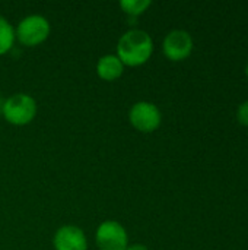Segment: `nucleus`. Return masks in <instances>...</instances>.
I'll return each mask as SVG.
<instances>
[{"label": "nucleus", "mask_w": 248, "mask_h": 250, "mask_svg": "<svg viewBox=\"0 0 248 250\" xmlns=\"http://www.w3.org/2000/svg\"><path fill=\"white\" fill-rule=\"evenodd\" d=\"M153 53L152 37L143 29L126 31L117 42V57L124 66L136 67L145 64Z\"/></svg>", "instance_id": "nucleus-1"}, {"label": "nucleus", "mask_w": 248, "mask_h": 250, "mask_svg": "<svg viewBox=\"0 0 248 250\" xmlns=\"http://www.w3.org/2000/svg\"><path fill=\"white\" fill-rule=\"evenodd\" d=\"M1 114L9 123L15 126L28 125L37 116V101L29 94H13L3 101Z\"/></svg>", "instance_id": "nucleus-2"}, {"label": "nucleus", "mask_w": 248, "mask_h": 250, "mask_svg": "<svg viewBox=\"0 0 248 250\" xmlns=\"http://www.w3.org/2000/svg\"><path fill=\"white\" fill-rule=\"evenodd\" d=\"M51 26L47 18L42 15H29L20 19L15 29V37L20 44L26 47H34L44 42L50 35Z\"/></svg>", "instance_id": "nucleus-3"}, {"label": "nucleus", "mask_w": 248, "mask_h": 250, "mask_svg": "<svg viewBox=\"0 0 248 250\" xmlns=\"http://www.w3.org/2000/svg\"><path fill=\"white\" fill-rule=\"evenodd\" d=\"M129 120L136 130L142 133H152L161 126L162 114L153 103L137 101L129 111Z\"/></svg>", "instance_id": "nucleus-4"}, {"label": "nucleus", "mask_w": 248, "mask_h": 250, "mask_svg": "<svg viewBox=\"0 0 248 250\" xmlns=\"http://www.w3.org/2000/svg\"><path fill=\"white\" fill-rule=\"evenodd\" d=\"M95 242L99 250H126L129 246V236L118 221L107 220L96 229Z\"/></svg>", "instance_id": "nucleus-5"}, {"label": "nucleus", "mask_w": 248, "mask_h": 250, "mask_svg": "<svg viewBox=\"0 0 248 250\" xmlns=\"http://www.w3.org/2000/svg\"><path fill=\"white\" fill-rule=\"evenodd\" d=\"M194 42L191 35L184 29L170 31L162 41V51L165 57L171 62L186 60L193 51Z\"/></svg>", "instance_id": "nucleus-6"}, {"label": "nucleus", "mask_w": 248, "mask_h": 250, "mask_svg": "<svg viewBox=\"0 0 248 250\" xmlns=\"http://www.w3.org/2000/svg\"><path fill=\"white\" fill-rule=\"evenodd\" d=\"M53 245L56 250H86L88 239L82 229L76 226H63L56 231Z\"/></svg>", "instance_id": "nucleus-7"}, {"label": "nucleus", "mask_w": 248, "mask_h": 250, "mask_svg": "<svg viewBox=\"0 0 248 250\" xmlns=\"http://www.w3.org/2000/svg\"><path fill=\"white\" fill-rule=\"evenodd\" d=\"M124 72V64L117 54H104L96 62V73L101 79L110 82L118 79Z\"/></svg>", "instance_id": "nucleus-8"}, {"label": "nucleus", "mask_w": 248, "mask_h": 250, "mask_svg": "<svg viewBox=\"0 0 248 250\" xmlns=\"http://www.w3.org/2000/svg\"><path fill=\"white\" fill-rule=\"evenodd\" d=\"M15 38L16 37H15V29L12 23L6 18L0 16V56L10 51V48L13 47Z\"/></svg>", "instance_id": "nucleus-9"}, {"label": "nucleus", "mask_w": 248, "mask_h": 250, "mask_svg": "<svg viewBox=\"0 0 248 250\" xmlns=\"http://www.w3.org/2000/svg\"><path fill=\"white\" fill-rule=\"evenodd\" d=\"M151 4H152L151 0H121L120 1V7L124 10V13L130 16L142 15Z\"/></svg>", "instance_id": "nucleus-10"}, {"label": "nucleus", "mask_w": 248, "mask_h": 250, "mask_svg": "<svg viewBox=\"0 0 248 250\" xmlns=\"http://www.w3.org/2000/svg\"><path fill=\"white\" fill-rule=\"evenodd\" d=\"M237 120L240 125L248 127V101H244L238 108H237Z\"/></svg>", "instance_id": "nucleus-11"}, {"label": "nucleus", "mask_w": 248, "mask_h": 250, "mask_svg": "<svg viewBox=\"0 0 248 250\" xmlns=\"http://www.w3.org/2000/svg\"><path fill=\"white\" fill-rule=\"evenodd\" d=\"M126 250H149L145 245H140V243H134V245H129Z\"/></svg>", "instance_id": "nucleus-12"}, {"label": "nucleus", "mask_w": 248, "mask_h": 250, "mask_svg": "<svg viewBox=\"0 0 248 250\" xmlns=\"http://www.w3.org/2000/svg\"><path fill=\"white\" fill-rule=\"evenodd\" d=\"M246 75H247V78H248V63H247V66H246Z\"/></svg>", "instance_id": "nucleus-13"}]
</instances>
